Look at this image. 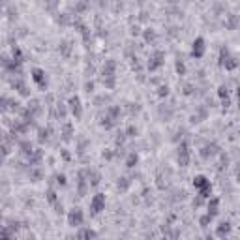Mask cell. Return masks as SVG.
I'll use <instances>...</instances> for the list:
<instances>
[{
    "label": "cell",
    "mask_w": 240,
    "mask_h": 240,
    "mask_svg": "<svg viewBox=\"0 0 240 240\" xmlns=\"http://www.w3.org/2000/svg\"><path fill=\"white\" fill-rule=\"evenodd\" d=\"M32 79H34V81L38 83V85L41 86V88H43V86L47 85V81H45V73L41 71V69H32Z\"/></svg>",
    "instance_id": "cell-1"
},
{
    "label": "cell",
    "mask_w": 240,
    "mask_h": 240,
    "mask_svg": "<svg viewBox=\"0 0 240 240\" xmlns=\"http://www.w3.org/2000/svg\"><path fill=\"white\" fill-rule=\"evenodd\" d=\"M203 53H204V41H203V38H197L195 40V43H193V56H203Z\"/></svg>",
    "instance_id": "cell-2"
},
{
    "label": "cell",
    "mask_w": 240,
    "mask_h": 240,
    "mask_svg": "<svg viewBox=\"0 0 240 240\" xmlns=\"http://www.w3.org/2000/svg\"><path fill=\"white\" fill-rule=\"evenodd\" d=\"M79 220H81V212H79V210L71 212V216H69V221H71V223H75V221H79Z\"/></svg>",
    "instance_id": "cell-3"
},
{
    "label": "cell",
    "mask_w": 240,
    "mask_h": 240,
    "mask_svg": "<svg viewBox=\"0 0 240 240\" xmlns=\"http://www.w3.org/2000/svg\"><path fill=\"white\" fill-rule=\"evenodd\" d=\"M135 161H137V156H130V159H128V165L132 167V165H133Z\"/></svg>",
    "instance_id": "cell-4"
}]
</instances>
